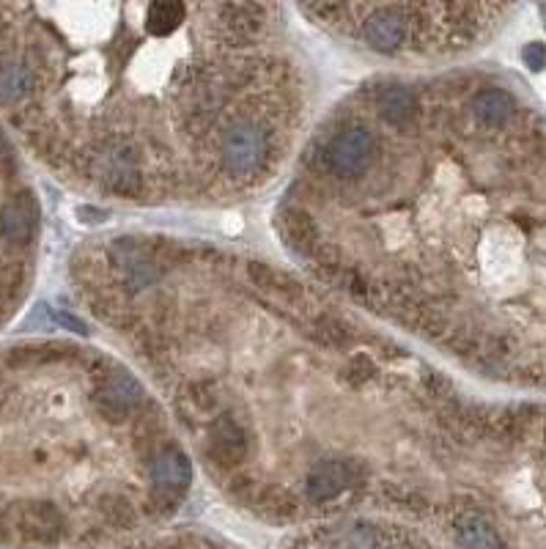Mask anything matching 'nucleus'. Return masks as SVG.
Listing matches in <instances>:
<instances>
[{"instance_id": "nucleus-1", "label": "nucleus", "mask_w": 546, "mask_h": 549, "mask_svg": "<svg viewBox=\"0 0 546 549\" xmlns=\"http://www.w3.org/2000/svg\"><path fill=\"white\" fill-rule=\"evenodd\" d=\"M376 157V138L365 127H352V130L335 135L327 146V168L341 179H354L368 171V165Z\"/></svg>"}, {"instance_id": "nucleus-12", "label": "nucleus", "mask_w": 546, "mask_h": 549, "mask_svg": "<svg viewBox=\"0 0 546 549\" xmlns=\"http://www.w3.org/2000/svg\"><path fill=\"white\" fill-rule=\"evenodd\" d=\"M472 113H475V119H478L481 127L494 130V127H503L508 116L514 113V99L508 97L505 91H500V88H489V91H483V94L475 97Z\"/></svg>"}, {"instance_id": "nucleus-18", "label": "nucleus", "mask_w": 546, "mask_h": 549, "mask_svg": "<svg viewBox=\"0 0 546 549\" xmlns=\"http://www.w3.org/2000/svg\"><path fill=\"white\" fill-rule=\"evenodd\" d=\"M522 58H525V64L530 66L533 72H538V69H544L546 64V47L541 42L527 44L525 50H522Z\"/></svg>"}, {"instance_id": "nucleus-15", "label": "nucleus", "mask_w": 546, "mask_h": 549, "mask_svg": "<svg viewBox=\"0 0 546 549\" xmlns=\"http://www.w3.org/2000/svg\"><path fill=\"white\" fill-rule=\"evenodd\" d=\"M379 110H382V116H385L387 124L404 127V124H409L412 116H415V97H412V91L404 86L385 88V91L379 94Z\"/></svg>"}, {"instance_id": "nucleus-9", "label": "nucleus", "mask_w": 546, "mask_h": 549, "mask_svg": "<svg viewBox=\"0 0 546 549\" xmlns=\"http://www.w3.org/2000/svg\"><path fill=\"white\" fill-rule=\"evenodd\" d=\"M349 484H352V467L338 459H330V462L316 464V470L308 478V497L316 503H324V500L341 495Z\"/></svg>"}, {"instance_id": "nucleus-8", "label": "nucleus", "mask_w": 546, "mask_h": 549, "mask_svg": "<svg viewBox=\"0 0 546 549\" xmlns=\"http://www.w3.org/2000/svg\"><path fill=\"white\" fill-rule=\"evenodd\" d=\"M17 528H20L25 539L47 544V541H55L61 536L64 519L58 514V508L50 506V503H33V506L22 508Z\"/></svg>"}, {"instance_id": "nucleus-3", "label": "nucleus", "mask_w": 546, "mask_h": 549, "mask_svg": "<svg viewBox=\"0 0 546 549\" xmlns=\"http://www.w3.org/2000/svg\"><path fill=\"white\" fill-rule=\"evenodd\" d=\"M39 226V204L33 193L11 195L6 204L0 206V239L11 245H28Z\"/></svg>"}, {"instance_id": "nucleus-17", "label": "nucleus", "mask_w": 546, "mask_h": 549, "mask_svg": "<svg viewBox=\"0 0 546 549\" xmlns=\"http://www.w3.org/2000/svg\"><path fill=\"white\" fill-rule=\"evenodd\" d=\"M289 237L300 245H311L316 239V226H313L308 215H291L289 220Z\"/></svg>"}, {"instance_id": "nucleus-7", "label": "nucleus", "mask_w": 546, "mask_h": 549, "mask_svg": "<svg viewBox=\"0 0 546 549\" xmlns=\"http://www.w3.org/2000/svg\"><path fill=\"white\" fill-rule=\"evenodd\" d=\"M36 88L33 69L14 55H0V105H17Z\"/></svg>"}, {"instance_id": "nucleus-19", "label": "nucleus", "mask_w": 546, "mask_h": 549, "mask_svg": "<svg viewBox=\"0 0 546 549\" xmlns=\"http://www.w3.org/2000/svg\"><path fill=\"white\" fill-rule=\"evenodd\" d=\"M6 157H9V140L0 132V160H6Z\"/></svg>"}, {"instance_id": "nucleus-13", "label": "nucleus", "mask_w": 546, "mask_h": 549, "mask_svg": "<svg viewBox=\"0 0 546 549\" xmlns=\"http://www.w3.org/2000/svg\"><path fill=\"white\" fill-rule=\"evenodd\" d=\"M456 536H459L464 549H505L503 539L497 536V530L478 514H467L459 519L456 525Z\"/></svg>"}, {"instance_id": "nucleus-10", "label": "nucleus", "mask_w": 546, "mask_h": 549, "mask_svg": "<svg viewBox=\"0 0 546 549\" xmlns=\"http://www.w3.org/2000/svg\"><path fill=\"white\" fill-rule=\"evenodd\" d=\"M247 437L239 423L231 418H220L212 429V456L220 464H236L245 459Z\"/></svg>"}, {"instance_id": "nucleus-16", "label": "nucleus", "mask_w": 546, "mask_h": 549, "mask_svg": "<svg viewBox=\"0 0 546 549\" xmlns=\"http://www.w3.org/2000/svg\"><path fill=\"white\" fill-rule=\"evenodd\" d=\"M335 549H382V539L371 525H352L335 539Z\"/></svg>"}, {"instance_id": "nucleus-5", "label": "nucleus", "mask_w": 546, "mask_h": 549, "mask_svg": "<svg viewBox=\"0 0 546 549\" xmlns=\"http://www.w3.org/2000/svg\"><path fill=\"white\" fill-rule=\"evenodd\" d=\"M102 179L113 193L135 195L140 193V173L135 165V157L127 149H110L102 154Z\"/></svg>"}, {"instance_id": "nucleus-14", "label": "nucleus", "mask_w": 546, "mask_h": 549, "mask_svg": "<svg viewBox=\"0 0 546 549\" xmlns=\"http://www.w3.org/2000/svg\"><path fill=\"white\" fill-rule=\"evenodd\" d=\"M187 17V6L176 0H154L146 9V28L151 36H171Z\"/></svg>"}, {"instance_id": "nucleus-2", "label": "nucleus", "mask_w": 546, "mask_h": 549, "mask_svg": "<svg viewBox=\"0 0 546 549\" xmlns=\"http://www.w3.org/2000/svg\"><path fill=\"white\" fill-rule=\"evenodd\" d=\"M267 135L256 124H236L223 138V165L234 176H250L267 160Z\"/></svg>"}, {"instance_id": "nucleus-6", "label": "nucleus", "mask_w": 546, "mask_h": 549, "mask_svg": "<svg viewBox=\"0 0 546 549\" xmlns=\"http://www.w3.org/2000/svg\"><path fill=\"white\" fill-rule=\"evenodd\" d=\"M363 39L368 42V47H374L379 53H393L407 42V22L401 20L398 14L379 11V14L365 20Z\"/></svg>"}, {"instance_id": "nucleus-11", "label": "nucleus", "mask_w": 546, "mask_h": 549, "mask_svg": "<svg viewBox=\"0 0 546 549\" xmlns=\"http://www.w3.org/2000/svg\"><path fill=\"white\" fill-rule=\"evenodd\" d=\"M151 475L165 492H182L184 486L190 484V462L182 451L168 448L151 462Z\"/></svg>"}, {"instance_id": "nucleus-4", "label": "nucleus", "mask_w": 546, "mask_h": 549, "mask_svg": "<svg viewBox=\"0 0 546 549\" xmlns=\"http://www.w3.org/2000/svg\"><path fill=\"white\" fill-rule=\"evenodd\" d=\"M140 401V385L124 371H113L102 379L97 393V404L102 415L110 420H121L132 412V407Z\"/></svg>"}]
</instances>
